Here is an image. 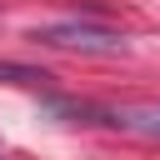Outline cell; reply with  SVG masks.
Listing matches in <instances>:
<instances>
[{
  "label": "cell",
  "mask_w": 160,
  "mask_h": 160,
  "mask_svg": "<svg viewBox=\"0 0 160 160\" xmlns=\"http://www.w3.org/2000/svg\"><path fill=\"white\" fill-rule=\"evenodd\" d=\"M35 40L55 45V50H100V55L125 50V35L110 30V25H100V20H55V25H40Z\"/></svg>",
  "instance_id": "obj_1"
},
{
  "label": "cell",
  "mask_w": 160,
  "mask_h": 160,
  "mask_svg": "<svg viewBox=\"0 0 160 160\" xmlns=\"http://www.w3.org/2000/svg\"><path fill=\"white\" fill-rule=\"evenodd\" d=\"M0 85H20V90H45L50 75L45 70H30V65H15V60H0Z\"/></svg>",
  "instance_id": "obj_2"
}]
</instances>
